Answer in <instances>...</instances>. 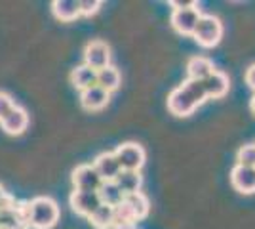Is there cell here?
Masks as SVG:
<instances>
[{
  "label": "cell",
  "mask_w": 255,
  "mask_h": 229,
  "mask_svg": "<svg viewBox=\"0 0 255 229\" xmlns=\"http://www.w3.org/2000/svg\"><path fill=\"white\" fill-rule=\"evenodd\" d=\"M208 99L204 82L198 80H183V84L173 88L168 96V111L175 117H189Z\"/></svg>",
  "instance_id": "cell-1"
},
{
  "label": "cell",
  "mask_w": 255,
  "mask_h": 229,
  "mask_svg": "<svg viewBox=\"0 0 255 229\" xmlns=\"http://www.w3.org/2000/svg\"><path fill=\"white\" fill-rule=\"evenodd\" d=\"M27 226L31 229H52L59 222V205L52 197H34L25 203Z\"/></svg>",
  "instance_id": "cell-2"
},
{
  "label": "cell",
  "mask_w": 255,
  "mask_h": 229,
  "mask_svg": "<svg viewBox=\"0 0 255 229\" xmlns=\"http://www.w3.org/2000/svg\"><path fill=\"white\" fill-rule=\"evenodd\" d=\"M150 210V203L147 195L143 191L126 195L124 201L115 208V220H122V222H133L137 224L139 220L147 218Z\"/></svg>",
  "instance_id": "cell-3"
},
{
  "label": "cell",
  "mask_w": 255,
  "mask_h": 229,
  "mask_svg": "<svg viewBox=\"0 0 255 229\" xmlns=\"http://www.w3.org/2000/svg\"><path fill=\"white\" fill-rule=\"evenodd\" d=\"M192 38L202 48L217 46L223 38V23H221V19L217 15H212V13H202L194 33H192Z\"/></svg>",
  "instance_id": "cell-4"
},
{
  "label": "cell",
  "mask_w": 255,
  "mask_h": 229,
  "mask_svg": "<svg viewBox=\"0 0 255 229\" xmlns=\"http://www.w3.org/2000/svg\"><path fill=\"white\" fill-rule=\"evenodd\" d=\"M117 161L122 170H129V172H141V168L145 166L147 161V153L143 149V145L135 142H126L118 145L115 149Z\"/></svg>",
  "instance_id": "cell-5"
},
{
  "label": "cell",
  "mask_w": 255,
  "mask_h": 229,
  "mask_svg": "<svg viewBox=\"0 0 255 229\" xmlns=\"http://www.w3.org/2000/svg\"><path fill=\"white\" fill-rule=\"evenodd\" d=\"M202 11H200V6H192V8H185V10H173L171 11L170 23L173 27V31L179 34H187V36H192L196 25H198V19H200Z\"/></svg>",
  "instance_id": "cell-6"
},
{
  "label": "cell",
  "mask_w": 255,
  "mask_h": 229,
  "mask_svg": "<svg viewBox=\"0 0 255 229\" xmlns=\"http://www.w3.org/2000/svg\"><path fill=\"white\" fill-rule=\"evenodd\" d=\"M84 65L94 71H101L111 65V48L103 40H92L84 48Z\"/></svg>",
  "instance_id": "cell-7"
},
{
  "label": "cell",
  "mask_w": 255,
  "mask_h": 229,
  "mask_svg": "<svg viewBox=\"0 0 255 229\" xmlns=\"http://www.w3.org/2000/svg\"><path fill=\"white\" fill-rule=\"evenodd\" d=\"M71 182L76 191H99L103 186V180L92 164H78L71 174Z\"/></svg>",
  "instance_id": "cell-8"
},
{
  "label": "cell",
  "mask_w": 255,
  "mask_h": 229,
  "mask_svg": "<svg viewBox=\"0 0 255 229\" xmlns=\"http://www.w3.org/2000/svg\"><path fill=\"white\" fill-rule=\"evenodd\" d=\"M69 205L73 208V212H76L78 216L90 218L103 203H101L97 191H76L75 189L69 197Z\"/></svg>",
  "instance_id": "cell-9"
},
{
  "label": "cell",
  "mask_w": 255,
  "mask_h": 229,
  "mask_svg": "<svg viewBox=\"0 0 255 229\" xmlns=\"http://www.w3.org/2000/svg\"><path fill=\"white\" fill-rule=\"evenodd\" d=\"M92 166L96 168V172L99 174V178H101L103 182H115V180L118 178V174L122 172V168H120V164H118L115 151L99 153L96 159H94Z\"/></svg>",
  "instance_id": "cell-10"
},
{
  "label": "cell",
  "mask_w": 255,
  "mask_h": 229,
  "mask_svg": "<svg viewBox=\"0 0 255 229\" xmlns=\"http://www.w3.org/2000/svg\"><path fill=\"white\" fill-rule=\"evenodd\" d=\"M231 184L242 195H254L255 193V168L252 166H240L234 164L231 170Z\"/></svg>",
  "instance_id": "cell-11"
},
{
  "label": "cell",
  "mask_w": 255,
  "mask_h": 229,
  "mask_svg": "<svg viewBox=\"0 0 255 229\" xmlns=\"http://www.w3.org/2000/svg\"><path fill=\"white\" fill-rule=\"evenodd\" d=\"M109 101H111V94L107 90H103V88H99L97 84L80 92V105L86 111L105 109L107 105H109Z\"/></svg>",
  "instance_id": "cell-12"
},
{
  "label": "cell",
  "mask_w": 255,
  "mask_h": 229,
  "mask_svg": "<svg viewBox=\"0 0 255 229\" xmlns=\"http://www.w3.org/2000/svg\"><path fill=\"white\" fill-rule=\"evenodd\" d=\"M204 88H206L208 99H221L231 90V78L229 75H225L223 71L215 69L212 75L204 80Z\"/></svg>",
  "instance_id": "cell-13"
},
{
  "label": "cell",
  "mask_w": 255,
  "mask_h": 229,
  "mask_svg": "<svg viewBox=\"0 0 255 229\" xmlns=\"http://www.w3.org/2000/svg\"><path fill=\"white\" fill-rule=\"evenodd\" d=\"M27 126H29V115L19 105H15L6 119L0 120V128L10 136H21L23 132L27 130Z\"/></svg>",
  "instance_id": "cell-14"
},
{
  "label": "cell",
  "mask_w": 255,
  "mask_h": 229,
  "mask_svg": "<svg viewBox=\"0 0 255 229\" xmlns=\"http://www.w3.org/2000/svg\"><path fill=\"white\" fill-rule=\"evenodd\" d=\"M213 71H215V67H213L212 59H208L204 55H192L187 59V75L191 80L204 82Z\"/></svg>",
  "instance_id": "cell-15"
},
{
  "label": "cell",
  "mask_w": 255,
  "mask_h": 229,
  "mask_svg": "<svg viewBox=\"0 0 255 229\" xmlns=\"http://www.w3.org/2000/svg\"><path fill=\"white\" fill-rule=\"evenodd\" d=\"M52 11L59 21H75L80 17V0H53Z\"/></svg>",
  "instance_id": "cell-16"
},
{
  "label": "cell",
  "mask_w": 255,
  "mask_h": 229,
  "mask_svg": "<svg viewBox=\"0 0 255 229\" xmlns=\"http://www.w3.org/2000/svg\"><path fill=\"white\" fill-rule=\"evenodd\" d=\"M71 84L76 88V90H86V88H92L97 84V71L90 69L88 65H78L71 71Z\"/></svg>",
  "instance_id": "cell-17"
},
{
  "label": "cell",
  "mask_w": 255,
  "mask_h": 229,
  "mask_svg": "<svg viewBox=\"0 0 255 229\" xmlns=\"http://www.w3.org/2000/svg\"><path fill=\"white\" fill-rule=\"evenodd\" d=\"M115 184L118 186V189L126 195H131V193H137L141 191V186H143V176L141 172H129V170H122L118 178L115 180Z\"/></svg>",
  "instance_id": "cell-18"
},
{
  "label": "cell",
  "mask_w": 255,
  "mask_h": 229,
  "mask_svg": "<svg viewBox=\"0 0 255 229\" xmlns=\"http://www.w3.org/2000/svg\"><path fill=\"white\" fill-rule=\"evenodd\" d=\"M120 82H122V75L115 65H109L101 71H97V86L107 90L109 94H113L115 90L120 88Z\"/></svg>",
  "instance_id": "cell-19"
},
{
  "label": "cell",
  "mask_w": 255,
  "mask_h": 229,
  "mask_svg": "<svg viewBox=\"0 0 255 229\" xmlns=\"http://www.w3.org/2000/svg\"><path fill=\"white\" fill-rule=\"evenodd\" d=\"M99 199H101V203L107 205V207H113L117 208L122 201H124V193L118 189V186L115 182H103V186L99 187Z\"/></svg>",
  "instance_id": "cell-20"
},
{
  "label": "cell",
  "mask_w": 255,
  "mask_h": 229,
  "mask_svg": "<svg viewBox=\"0 0 255 229\" xmlns=\"http://www.w3.org/2000/svg\"><path fill=\"white\" fill-rule=\"evenodd\" d=\"M88 222L92 224V228L96 229H109L115 222V208L107 207V205H101L96 212L88 218Z\"/></svg>",
  "instance_id": "cell-21"
},
{
  "label": "cell",
  "mask_w": 255,
  "mask_h": 229,
  "mask_svg": "<svg viewBox=\"0 0 255 229\" xmlns=\"http://www.w3.org/2000/svg\"><path fill=\"white\" fill-rule=\"evenodd\" d=\"M236 164L255 168V143H248V145H242L238 149V153H236Z\"/></svg>",
  "instance_id": "cell-22"
},
{
  "label": "cell",
  "mask_w": 255,
  "mask_h": 229,
  "mask_svg": "<svg viewBox=\"0 0 255 229\" xmlns=\"http://www.w3.org/2000/svg\"><path fill=\"white\" fill-rule=\"evenodd\" d=\"M15 105H17V103H15V99L11 98L10 94H6V92H2V90H0V120L6 119L11 111H13Z\"/></svg>",
  "instance_id": "cell-23"
},
{
  "label": "cell",
  "mask_w": 255,
  "mask_h": 229,
  "mask_svg": "<svg viewBox=\"0 0 255 229\" xmlns=\"http://www.w3.org/2000/svg\"><path fill=\"white\" fill-rule=\"evenodd\" d=\"M101 6H103L101 0H80V15L92 17L101 10Z\"/></svg>",
  "instance_id": "cell-24"
},
{
  "label": "cell",
  "mask_w": 255,
  "mask_h": 229,
  "mask_svg": "<svg viewBox=\"0 0 255 229\" xmlns=\"http://www.w3.org/2000/svg\"><path fill=\"white\" fill-rule=\"evenodd\" d=\"M17 205L15 201H13V197L8 195V191L4 189V187L0 186V210H6V208H13Z\"/></svg>",
  "instance_id": "cell-25"
},
{
  "label": "cell",
  "mask_w": 255,
  "mask_h": 229,
  "mask_svg": "<svg viewBox=\"0 0 255 229\" xmlns=\"http://www.w3.org/2000/svg\"><path fill=\"white\" fill-rule=\"evenodd\" d=\"M170 6L173 10H185V8L196 6V2H192V0H170Z\"/></svg>",
  "instance_id": "cell-26"
},
{
  "label": "cell",
  "mask_w": 255,
  "mask_h": 229,
  "mask_svg": "<svg viewBox=\"0 0 255 229\" xmlns=\"http://www.w3.org/2000/svg\"><path fill=\"white\" fill-rule=\"evenodd\" d=\"M246 84L252 88L255 94V63H252V65L246 69Z\"/></svg>",
  "instance_id": "cell-27"
},
{
  "label": "cell",
  "mask_w": 255,
  "mask_h": 229,
  "mask_svg": "<svg viewBox=\"0 0 255 229\" xmlns=\"http://www.w3.org/2000/svg\"><path fill=\"white\" fill-rule=\"evenodd\" d=\"M109 229H135V224L133 222H122V220H115L113 226Z\"/></svg>",
  "instance_id": "cell-28"
},
{
  "label": "cell",
  "mask_w": 255,
  "mask_h": 229,
  "mask_svg": "<svg viewBox=\"0 0 255 229\" xmlns=\"http://www.w3.org/2000/svg\"><path fill=\"white\" fill-rule=\"evenodd\" d=\"M250 111L255 115V94L252 96V99H250Z\"/></svg>",
  "instance_id": "cell-29"
}]
</instances>
